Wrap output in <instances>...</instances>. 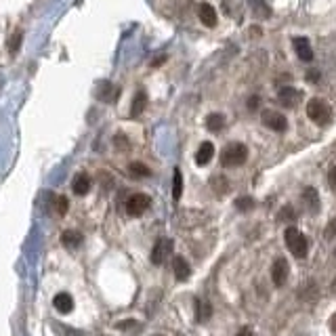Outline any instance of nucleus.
<instances>
[{
  "mask_svg": "<svg viewBox=\"0 0 336 336\" xmlns=\"http://www.w3.org/2000/svg\"><path fill=\"white\" fill-rule=\"evenodd\" d=\"M288 273H290V267H288L286 259L280 257V259L273 261V265H271V280H273L276 286H284V284H286Z\"/></svg>",
  "mask_w": 336,
  "mask_h": 336,
  "instance_id": "obj_7",
  "label": "nucleus"
},
{
  "mask_svg": "<svg viewBox=\"0 0 336 336\" xmlns=\"http://www.w3.org/2000/svg\"><path fill=\"white\" fill-rule=\"evenodd\" d=\"M183 193V177H181V170H175V175H172V198L179 200Z\"/></svg>",
  "mask_w": 336,
  "mask_h": 336,
  "instance_id": "obj_21",
  "label": "nucleus"
},
{
  "mask_svg": "<svg viewBox=\"0 0 336 336\" xmlns=\"http://www.w3.org/2000/svg\"><path fill=\"white\" fill-rule=\"evenodd\" d=\"M72 189H74L76 196H86L88 189H90V177L86 175V172H78V175L74 177Z\"/></svg>",
  "mask_w": 336,
  "mask_h": 336,
  "instance_id": "obj_14",
  "label": "nucleus"
},
{
  "mask_svg": "<svg viewBox=\"0 0 336 336\" xmlns=\"http://www.w3.org/2000/svg\"><path fill=\"white\" fill-rule=\"evenodd\" d=\"M252 206H254V200L250 196H242L236 200V208L240 212H248V210H252Z\"/></svg>",
  "mask_w": 336,
  "mask_h": 336,
  "instance_id": "obj_22",
  "label": "nucleus"
},
{
  "mask_svg": "<svg viewBox=\"0 0 336 336\" xmlns=\"http://www.w3.org/2000/svg\"><path fill=\"white\" fill-rule=\"evenodd\" d=\"M212 156H215V145H212L210 141H204V143H202V145L198 147V151H196V164H198V166L210 164Z\"/></svg>",
  "mask_w": 336,
  "mask_h": 336,
  "instance_id": "obj_11",
  "label": "nucleus"
},
{
  "mask_svg": "<svg viewBox=\"0 0 336 336\" xmlns=\"http://www.w3.org/2000/svg\"><path fill=\"white\" fill-rule=\"evenodd\" d=\"M128 172L132 177H149L151 175V170L143 164V162H130L128 164Z\"/></svg>",
  "mask_w": 336,
  "mask_h": 336,
  "instance_id": "obj_20",
  "label": "nucleus"
},
{
  "mask_svg": "<svg viewBox=\"0 0 336 336\" xmlns=\"http://www.w3.org/2000/svg\"><path fill=\"white\" fill-rule=\"evenodd\" d=\"M210 189L217 193V196H225L229 191V181L223 175H212L210 177Z\"/></svg>",
  "mask_w": 336,
  "mask_h": 336,
  "instance_id": "obj_16",
  "label": "nucleus"
},
{
  "mask_svg": "<svg viewBox=\"0 0 336 336\" xmlns=\"http://www.w3.org/2000/svg\"><path fill=\"white\" fill-rule=\"evenodd\" d=\"M278 99L284 107H297L301 103L303 95H301V90L294 88V86H282L280 93H278Z\"/></svg>",
  "mask_w": 336,
  "mask_h": 336,
  "instance_id": "obj_8",
  "label": "nucleus"
},
{
  "mask_svg": "<svg viewBox=\"0 0 336 336\" xmlns=\"http://www.w3.org/2000/svg\"><path fill=\"white\" fill-rule=\"evenodd\" d=\"M172 248H175V244H172L170 238H160L156 242L154 250H151V263H154V265H162L172 254Z\"/></svg>",
  "mask_w": 336,
  "mask_h": 336,
  "instance_id": "obj_6",
  "label": "nucleus"
},
{
  "mask_svg": "<svg viewBox=\"0 0 336 336\" xmlns=\"http://www.w3.org/2000/svg\"><path fill=\"white\" fill-rule=\"evenodd\" d=\"M61 240H63V244L67 248H78L80 244H82V233L74 231V229H67L63 236H61Z\"/></svg>",
  "mask_w": 336,
  "mask_h": 336,
  "instance_id": "obj_18",
  "label": "nucleus"
},
{
  "mask_svg": "<svg viewBox=\"0 0 336 336\" xmlns=\"http://www.w3.org/2000/svg\"><path fill=\"white\" fill-rule=\"evenodd\" d=\"M307 80H311V82H318V80H320V72H318V69H313V72L307 76Z\"/></svg>",
  "mask_w": 336,
  "mask_h": 336,
  "instance_id": "obj_32",
  "label": "nucleus"
},
{
  "mask_svg": "<svg viewBox=\"0 0 336 336\" xmlns=\"http://www.w3.org/2000/svg\"><path fill=\"white\" fill-rule=\"evenodd\" d=\"M328 183H330V187L336 191V166H332L330 172H328Z\"/></svg>",
  "mask_w": 336,
  "mask_h": 336,
  "instance_id": "obj_28",
  "label": "nucleus"
},
{
  "mask_svg": "<svg viewBox=\"0 0 336 336\" xmlns=\"http://www.w3.org/2000/svg\"><path fill=\"white\" fill-rule=\"evenodd\" d=\"M261 120H263V124L267 126L269 130L284 132V130L288 128V120H286V116H284V114H280V111L265 109V111H263V116H261Z\"/></svg>",
  "mask_w": 336,
  "mask_h": 336,
  "instance_id": "obj_5",
  "label": "nucleus"
},
{
  "mask_svg": "<svg viewBox=\"0 0 336 336\" xmlns=\"http://www.w3.org/2000/svg\"><path fill=\"white\" fill-rule=\"evenodd\" d=\"M223 126H225V116L223 114H210L206 118V128L210 132H219V130H223Z\"/></svg>",
  "mask_w": 336,
  "mask_h": 336,
  "instance_id": "obj_19",
  "label": "nucleus"
},
{
  "mask_svg": "<svg viewBox=\"0 0 336 336\" xmlns=\"http://www.w3.org/2000/svg\"><path fill=\"white\" fill-rule=\"evenodd\" d=\"M330 328H332V332L336 334V313L332 315V320H330Z\"/></svg>",
  "mask_w": 336,
  "mask_h": 336,
  "instance_id": "obj_34",
  "label": "nucleus"
},
{
  "mask_svg": "<svg viewBox=\"0 0 336 336\" xmlns=\"http://www.w3.org/2000/svg\"><path fill=\"white\" fill-rule=\"evenodd\" d=\"M147 105V95L145 90H139V93L135 95V99H132V107H130V116L137 118L139 114H143V109Z\"/></svg>",
  "mask_w": 336,
  "mask_h": 336,
  "instance_id": "obj_17",
  "label": "nucleus"
},
{
  "mask_svg": "<svg viewBox=\"0 0 336 336\" xmlns=\"http://www.w3.org/2000/svg\"><path fill=\"white\" fill-rule=\"evenodd\" d=\"M307 116L318 126H326V124H330V122H332V107L326 103L324 99L315 97L307 103Z\"/></svg>",
  "mask_w": 336,
  "mask_h": 336,
  "instance_id": "obj_3",
  "label": "nucleus"
},
{
  "mask_svg": "<svg viewBox=\"0 0 336 336\" xmlns=\"http://www.w3.org/2000/svg\"><path fill=\"white\" fill-rule=\"evenodd\" d=\"M292 44H294V50H297V55H299V59H303V61H311L313 59V50H311V42L307 38H303V36H299V38H294L292 40Z\"/></svg>",
  "mask_w": 336,
  "mask_h": 336,
  "instance_id": "obj_12",
  "label": "nucleus"
},
{
  "mask_svg": "<svg viewBox=\"0 0 336 336\" xmlns=\"http://www.w3.org/2000/svg\"><path fill=\"white\" fill-rule=\"evenodd\" d=\"M154 336H160V334H154Z\"/></svg>",
  "mask_w": 336,
  "mask_h": 336,
  "instance_id": "obj_35",
  "label": "nucleus"
},
{
  "mask_svg": "<svg viewBox=\"0 0 336 336\" xmlns=\"http://www.w3.org/2000/svg\"><path fill=\"white\" fill-rule=\"evenodd\" d=\"M19 42H21V32H15V36L11 38V44H8V50H11V55H15V53H17Z\"/></svg>",
  "mask_w": 336,
  "mask_h": 336,
  "instance_id": "obj_25",
  "label": "nucleus"
},
{
  "mask_svg": "<svg viewBox=\"0 0 336 336\" xmlns=\"http://www.w3.org/2000/svg\"><path fill=\"white\" fill-rule=\"evenodd\" d=\"M116 147H128V143H126V137L124 135H116Z\"/></svg>",
  "mask_w": 336,
  "mask_h": 336,
  "instance_id": "obj_30",
  "label": "nucleus"
},
{
  "mask_svg": "<svg viewBox=\"0 0 336 336\" xmlns=\"http://www.w3.org/2000/svg\"><path fill=\"white\" fill-rule=\"evenodd\" d=\"M248 160V147L244 143H229L221 154V166L238 168Z\"/></svg>",
  "mask_w": 336,
  "mask_h": 336,
  "instance_id": "obj_1",
  "label": "nucleus"
},
{
  "mask_svg": "<svg viewBox=\"0 0 336 336\" xmlns=\"http://www.w3.org/2000/svg\"><path fill=\"white\" fill-rule=\"evenodd\" d=\"M294 217H297V215H294V210L290 206H284L280 210V215H278V221L280 223H290V221H294Z\"/></svg>",
  "mask_w": 336,
  "mask_h": 336,
  "instance_id": "obj_23",
  "label": "nucleus"
},
{
  "mask_svg": "<svg viewBox=\"0 0 336 336\" xmlns=\"http://www.w3.org/2000/svg\"><path fill=\"white\" fill-rule=\"evenodd\" d=\"M236 336H252V328H248V326H246V328H242Z\"/></svg>",
  "mask_w": 336,
  "mask_h": 336,
  "instance_id": "obj_33",
  "label": "nucleus"
},
{
  "mask_svg": "<svg viewBox=\"0 0 336 336\" xmlns=\"http://www.w3.org/2000/svg\"><path fill=\"white\" fill-rule=\"evenodd\" d=\"M284 240H286L288 250H290L297 259H305V257H307L309 242H307V238H305L297 227H288L286 231H284Z\"/></svg>",
  "mask_w": 336,
  "mask_h": 336,
  "instance_id": "obj_2",
  "label": "nucleus"
},
{
  "mask_svg": "<svg viewBox=\"0 0 336 336\" xmlns=\"http://www.w3.org/2000/svg\"><path fill=\"white\" fill-rule=\"evenodd\" d=\"M172 273L179 282H185L191 276V269H189V263L185 261V257H175L172 259Z\"/></svg>",
  "mask_w": 336,
  "mask_h": 336,
  "instance_id": "obj_9",
  "label": "nucleus"
},
{
  "mask_svg": "<svg viewBox=\"0 0 336 336\" xmlns=\"http://www.w3.org/2000/svg\"><path fill=\"white\" fill-rule=\"evenodd\" d=\"M109 90H111V84L103 82V84H101V88H99V97L101 99H109Z\"/></svg>",
  "mask_w": 336,
  "mask_h": 336,
  "instance_id": "obj_27",
  "label": "nucleus"
},
{
  "mask_svg": "<svg viewBox=\"0 0 336 336\" xmlns=\"http://www.w3.org/2000/svg\"><path fill=\"white\" fill-rule=\"evenodd\" d=\"M198 15H200V21L204 23L206 27H215L217 25V11L212 8V4H208V2H202L200 4V8H198Z\"/></svg>",
  "mask_w": 336,
  "mask_h": 336,
  "instance_id": "obj_10",
  "label": "nucleus"
},
{
  "mask_svg": "<svg viewBox=\"0 0 336 336\" xmlns=\"http://www.w3.org/2000/svg\"><path fill=\"white\" fill-rule=\"evenodd\" d=\"M137 328H139V322L135 320H126V322L118 324V330H137Z\"/></svg>",
  "mask_w": 336,
  "mask_h": 336,
  "instance_id": "obj_26",
  "label": "nucleus"
},
{
  "mask_svg": "<svg viewBox=\"0 0 336 336\" xmlns=\"http://www.w3.org/2000/svg\"><path fill=\"white\" fill-rule=\"evenodd\" d=\"M334 236H336V219H332L328 229H326V238H334Z\"/></svg>",
  "mask_w": 336,
  "mask_h": 336,
  "instance_id": "obj_29",
  "label": "nucleus"
},
{
  "mask_svg": "<svg viewBox=\"0 0 336 336\" xmlns=\"http://www.w3.org/2000/svg\"><path fill=\"white\" fill-rule=\"evenodd\" d=\"M303 200L307 202V208H309L311 215H318V212H320V193H318V189L305 187V191H303Z\"/></svg>",
  "mask_w": 336,
  "mask_h": 336,
  "instance_id": "obj_15",
  "label": "nucleus"
},
{
  "mask_svg": "<svg viewBox=\"0 0 336 336\" xmlns=\"http://www.w3.org/2000/svg\"><path fill=\"white\" fill-rule=\"evenodd\" d=\"M67 206H69L67 198H65V196H59V198H57V212H59V215H65Z\"/></svg>",
  "mask_w": 336,
  "mask_h": 336,
  "instance_id": "obj_24",
  "label": "nucleus"
},
{
  "mask_svg": "<svg viewBox=\"0 0 336 336\" xmlns=\"http://www.w3.org/2000/svg\"><path fill=\"white\" fill-rule=\"evenodd\" d=\"M149 206H151V198L145 196V193H132L126 200V212L130 217H141Z\"/></svg>",
  "mask_w": 336,
  "mask_h": 336,
  "instance_id": "obj_4",
  "label": "nucleus"
},
{
  "mask_svg": "<svg viewBox=\"0 0 336 336\" xmlns=\"http://www.w3.org/2000/svg\"><path fill=\"white\" fill-rule=\"evenodd\" d=\"M259 107V97H250L248 99V109H257Z\"/></svg>",
  "mask_w": 336,
  "mask_h": 336,
  "instance_id": "obj_31",
  "label": "nucleus"
},
{
  "mask_svg": "<svg viewBox=\"0 0 336 336\" xmlns=\"http://www.w3.org/2000/svg\"><path fill=\"white\" fill-rule=\"evenodd\" d=\"M53 307H55L59 313H69V311L74 309V299H72V294L59 292L57 297L53 299Z\"/></svg>",
  "mask_w": 336,
  "mask_h": 336,
  "instance_id": "obj_13",
  "label": "nucleus"
}]
</instances>
